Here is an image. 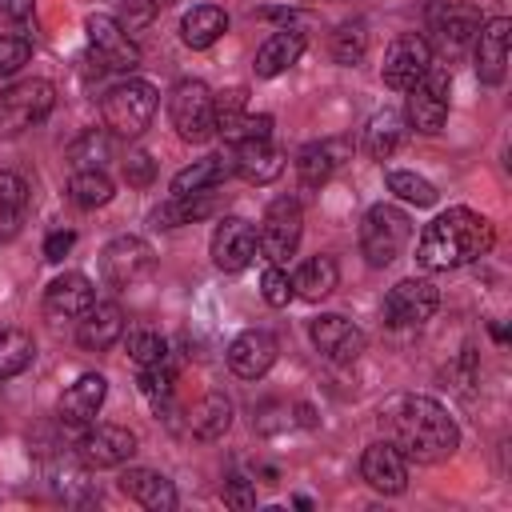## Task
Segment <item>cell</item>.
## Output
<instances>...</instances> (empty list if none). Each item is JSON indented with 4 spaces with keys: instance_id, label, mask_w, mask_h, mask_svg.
<instances>
[{
    "instance_id": "23",
    "label": "cell",
    "mask_w": 512,
    "mask_h": 512,
    "mask_svg": "<svg viewBox=\"0 0 512 512\" xmlns=\"http://www.w3.org/2000/svg\"><path fill=\"white\" fill-rule=\"evenodd\" d=\"M476 32H480V12H476L472 4H452V0H448V4L432 8V36H436L440 48L456 52V48H464Z\"/></svg>"
},
{
    "instance_id": "45",
    "label": "cell",
    "mask_w": 512,
    "mask_h": 512,
    "mask_svg": "<svg viewBox=\"0 0 512 512\" xmlns=\"http://www.w3.org/2000/svg\"><path fill=\"white\" fill-rule=\"evenodd\" d=\"M152 12H156V0H124V20H120V28L132 36L136 28H144V24L152 20Z\"/></svg>"
},
{
    "instance_id": "37",
    "label": "cell",
    "mask_w": 512,
    "mask_h": 512,
    "mask_svg": "<svg viewBox=\"0 0 512 512\" xmlns=\"http://www.w3.org/2000/svg\"><path fill=\"white\" fill-rule=\"evenodd\" d=\"M364 48H368V28H364V20L340 24V28L332 32V60H336V64H356V60L364 56Z\"/></svg>"
},
{
    "instance_id": "8",
    "label": "cell",
    "mask_w": 512,
    "mask_h": 512,
    "mask_svg": "<svg viewBox=\"0 0 512 512\" xmlns=\"http://www.w3.org/2000/svg\"><path fill=\"white\" fill-rule=\"evenodd\" d=\"M84 32H88V48H92V56H96L100 68H108V72H132V68L140 64V48H136L132 36L120 28L116 16L92 12V16L84 20Z\"/></svg>"
},
{
    "instance_id": "35",
    "label": "cell",
    "mask_w": 512,
    "mask_h": 512,
    "mask_svg": "<svg viewBox=\"0 0 512 512\" xmlns=\"http://www.w3.org/2000/svg\"><path fill=\"white\" fill-rule=\"evenodd\" d=\"M228 424H232V400L220 396V392L204 396V400L196 404V412H192V432H196L200 440H216V436H224Z\"/></svg>"
},
{
    "instance_id": "15",
    "label": "cell",
    "mask_w": 512,
    "mask_h": 512,
    "mask_svg": "<svg viewBox=\"0 0 512 512\" xmlns=\"http://www.w3.org/2000/svg\"><path fill=\"white\" fill-rule=\"evenodd\" d=\"M308 336H312L316 352H320L324 360H332V364H352V360H360V352H364V332H360L352 320L336 316V312L316 316V320L308 324Z\"/></svg>"
},
{
    "instance_id": "20",
    "label": "cell",
    "mask_w": 512,
    "mask_h": 512,
    "mask_svg": "<svg viewBox=\"0 0 512 512\" xmlns=\"http://www.w3.org/2000/svg\"><path fill=\"white\" fill-rule=\"evenodd\" d=\"M228 160H232V172H236L240 180H248V184H272V180L284 172V152L272 144V136H268V140L232 144Z\"/></svg>"
},
{
    "instance_id": "18",
    "label": "cell",
    "mask_w": 512,
    "mask_h": 512,
    "mask_svg": "<svg viewBox=\"0 0 512 512\" xmlns=\"http://www.w3.org/2000/svg\"><path fill=\"white\" fill-rule=\"evenodd\" d=\"M96 304L92 280L84 272H64L44 288V316L48 320H80Z\"/></svg>"
},
{
    "instance_id": "4",
    "label": "cell",
    "mask_w": 512,
    "mask_h": 512,
    "mask_svg": "<svg viewBox=\"0 0 512 512\" xmlns=\"http://www.w3.org/2000/svg\"><path fill=\"white\" fill-rule=\"evenodd\" d=\"M412 240V220L396 204H372L360 224V252L372 268H388Z\"/></svg>"
},
{
    "instance_id": "14",
    "label": "cell",
    "mask_w": 512,
    "mask_h": 512,
    "mask_svg": "<svg viewBox=\"0 0 512 512\" xmlns=\"http://www.w3.org/2000/svg\"><path fill=\"white\" fill-rule=\"evenodd\" d=\"M260 252V240H256V228L244 220V216H228L216 224L212 232V264L220 272H244Z\"/></svg>"
},
{
    "instance_id": "6",
    "label": "cell",
    "mask_w": 512,
    "mask_h": 512,
    "mask_svg": "<svg viewBox=\"0 0 512 512\" xmlns=\"http://www.w3.org/2000/svg\"><path fill=\"white\" fill-rule=\"evenodd\" d=\"M168 116L180 140L188 144H204L216 132V112H212V92L200 80H180L168 96Z\"/></svg>"
},
{
    "instance_id": "21",
    "label": "cell",
    "mask_w": 512,
    "mask_h": 512,
    "mask_svg": "<svg viewBox=\"0 0 512 512\" xmlns=\"http://www.w3.org/2000/svg\"><path fill=\"white\" fill-rule=\"evenodd\" d=\"M104 396H108V380H104L100 372H84V376L60 396V424H68V428H88V424L96 420Z\"/></svg>"
},
{
    "instance_id": "2",
    "label": "cell",
    "mask_w": 512,
    "mask_h": 512,
    "mask_svg": "<svg viewBox=\"0 0 512 512\" xmlns=\"http://www.w3.org/2000/svg\"><path fill=\"white\" fill-rule=\"evenodd\" d=\"M492 224L472 212V208H448L440 212L416 244V264L428 272H448V268H464L480 256H488L492 248Z\"/></svg>"
},
{
    "instance_id": "11",
    "label": "cell",
    "mask_w": 512,
    "mask_h": 512,
    "mask_svg": "<svg viewBox=\"0 0 512 512\" xmlns=\"http://www.w3.org/2000/svg\"><path fill=\"white\" fill-rule=\"evenodd\" d=\"M440 304V292L432 280H400L396 288H388L384 296V324L388 328H416L424 324Z\"/></svg>"
},
{
    "instance_id": "43",
    "label": "cell",
    "mask_w": 512,
    "mask_h": 512,
    "mask_svg": "<svg viewBox=\"0 0 512 512\" xmlns=\"http://www.w3.org/2000/svg\"><path fill=\"white\" fill-rule=\"evenodd\" d=\"M32 56V40L28 36H0V76H12L28 64Z\"/></svg>"
},
{
    "instance_id": "49",
    "label": "cell",
    "mask_w": 512,
    "mask_h": 512,
    "mask_svg": "<svg viewBox=\"0 0 512 512\" xmlns=\"http://www.w3.org/2000/svg\"><path fill=\"white\" fill-rule=\"evenodd\" d=\"M164 4H176V0H156V8H164Z\"/></svg>"
},
{
    "instance_id": "48",
    "label": "cell",
    "mask_w": 512,
    "mask_h": 512,
    "mask_svg": "<svg viewBox=\"0 0 512 512\" xmlns=\"http://www.w3.org/2000/svg\"><path fill=\"white\" fill-rule=\"evenodd\" d=\"M4 12L12 20H28L32 16V0H4Z\"/></svg>"
},
{
    "instance_id": "10",
    "label": "cell",
    "mask_w": 512,
    "mask_h": 512,
    "mask_svg": "<svg viewBox=\"0 0 512 512\" xmlns=\"http://www.w3.org/2000/svg\"><path fill=\"white\" fill-rule=\"evenodd\" d=\"M152 268H156V256L140 236H116L100 252V276L112 288H136L140 280L152 276Z\"/></svg>"
},
{
    "instance_id": "19",
    "label": "cell",
    "mask_w": 512,
    "mask_h": 512,
    "mask_svg": "<svg viewBox=\"0 0 512 512\" xmlns=\"http://www.w3.org/2000/svg\"><path fill=\"white\" fill-rule=\"evenodd\" d=\"M508 40H512V20L508 16H496V20L480 24V32H476V76H480V84H500L504 80Z\"/></svg>"
},
{
    "instance_id": "36",
    "label": "cell",
    "mask_w": 512,
    "mask_h": 512,
    "mask_svg": "<svg viewBox=\"0 0 512 512\" xmlns=\"http://www.w3.org/2000/svg\"><path fill=\"white\" fill-rule=\"evenodd\" d=\"M172 384H176V368H172L168 356L156 360V364H140V392H144L156 408L172 400Z\"/></svg>"
},
{
    "instance_id": "13",
    "label": "cell",
    "mask_w": 512,
    "mask_h": 512,
    "mask_svg": "<svg viewBox=\"0 0 512 512\" xmlns=\"http://www.w3.org/2000/svg\"><path fill=\"white\" fill-rule=\"evenodd\" d=\"M76 452L88 468H120L136 452V436L124 424H88L76 440Z\"/></svg>"
},
{
    "instance_id": "33",
    "label": "cell",
    "mask_w": 512,
    "mask_h": 512,
    "mask_svg": "<svg viewBox=\"0 0 512 512\" xmlns=\"http://www.w3.org/2000/svg\"><path fill=\"white\" fill-rule=\"evenodd\" d=\"M36 360V340L24 328H0V380L20 376Z\"/></svg>"
},
{
    "instance_id": "46",
    "label": "cell",
    "mask_w": 512,
    "mask_h": 512,
    "mask_svg": "<svg viewBox=\"0 0 512 512\" xmlns=\"http://www.w3.org/2000/svg\"><path fill=\"white\" fill-rule=\"evenodd\" d=\"M224 504H232V508H252L256 504V488L248 484V480H228L224 484Z\"/></svg>"
},
{
    "instance_id": "39",
    "label": "cell",
    "mask_w": 512,
    "mask_h": 512,
    "mask_svg": "<svg viewBox=\"0 0 512 512\" xmlns=\"http://www.w3.org/2000/svg\"><path fill=\"white\" fill-rule=\"evenodd\" d=\"M124 348H128V356L136 364H156V360L168 356V340L160 332H152V328H132L128 340H124Z\"/></svg>"
},
{
    "instance_id": "9",
    "label": "cell",
    "mask_w": 512,
    "mask_h": 512,
    "mask_svg": "<svg viewBox=\"0 0 512 512\" xmlns=\"http://www.w3.org/2000/svg\"><path fill=\"white\" fill-rule=\"evenodd\" d=\"M448 88H452V76H448L444 68H428V72L408 88L404 120H408L416 132H440L444 120H448Z\"/></svg>"
},
{
    "instance_id": "40",
    "label": "cell",
    "mask_w": 512,
    "mask_h": 512,
    "mask_svg": "<svg viewBox=\"0 0 512 512\" xmlns=\"http://www.w3.org/2000/svg\"><path fill=\"white\" fill-rule=\"evenodd\" d=\"M68 160H72V168H104V160H108V136L104 132H84L72 148H68Z\"/></svg>"
},
{
    "instance_id": "12",
    "label": "cell",
    "mask_w": 512,
    "mask_h": 512,
    "mask_svg": "<svg viewBox=\"0 0 512 512\" xmlns=\"http://www.w3.org/2000/svg\"><path fill=\"white\" fill-rule=\"evenodd\" d=\"M428 68H432V48H428V40H424V36H416V32H404V36H396V40L388 44L380 76H384V84H388V88L408 92V88H412Z\"/></svg>"
},
{
    "instance_id": "1",
    "label": "cell",
    "mask_w": 512,
    "mask_h": 512,
    "mask_svg": "<svg viewBox=\"0 0 512 512\" xmlns=\"http://www.w3.org/2000/svg\"><path fill=\"white\" fill-rule=\"evenodd\" d=\"M384 420H388L392 444L404 452V460H416V464H440L460 444L456 420L432 396H396Z\"/></svg>"
},
{
    "instance_id": "22",
    "label": "cell",
    "mask_w": 512,
    "mask_h": 512,
    "mask_svg": "<svg viewBox=\"0 0 512 512\" xmlns=\"http://www.w3.org/2000/svg\"><path fill=\"white\" fill-rule=\"evenodd\" d=\"M120 336H124V312H120L112 300L92 304V308L76 320V340H80V348H88V352H104V348H112Z\"/></svg>"
},
{
    "instance_id": "3",
    "label": "cell",
    "mask_w": 512,
    "mask_h": 512,
    "mask_svg": "<svg viewBox=\"0 0 512 512\" xmlns=\"http://www.w3.org/2000/svg\"><path fill=\"white\" fill-rule=\"evenodd\" d=\"M156 104H160V96H156V88L148 80H120V84H112L104 92V104H100L104 128L112 136H128L132 140L152 124Z\"/></svg>"
},
{
    "instance_id": "26",
    "label": "cell",
    "mask_w": 512,
    "mask_h": 512,
    "mask_svg": "<svg viewBox=\"0 0 512 512\" xmlns=\"http://www.w3.org/2000/svg\"><path fill=\"white\" fill-rule=\"evenodd\" d=\"M228 176H232V160H228V156L192 160L188 168H180V172L172 176V196H200V192H212V188H220Z\"/></svg>"
},
{
    "instance_id": "42",
    "label": "cell",
    "mask_w": 512,
    "mask_h": 512,
    "mask_svg": "<svg viewBox=\"0 0 512 512\" xmlns=\"http://www.w3.org/2000/svg\"><path fill=\"white\" fill-rule=\"evenodd\" d=\"M272 136V116H252L244 112L236 124L224 128V140L228 144H244V140H268Z\"/></svg>"
},
{
    "instance_id": "32",
    "label": "cell",
    "mask_w": 512,
    "mask_h": 512,
    "mask_svg": "<svg viewBox=\"0 0 512 512\" xmlns=\"http://www.w3.org/2000/svg\"><path fill=\"white\" fill-rule=\"evenodd\" d=\"M28 212V184L16 172H0V236H16L20 220Z\"/></svg>"
},
{
    "instance_id": "24",
    "label": "cell",
    "mask_w": 512,
    "mask_h": 512,
    "mask_svg": "<svg viewBox=\"0 0 512 512\" xmlns=\"http://www.w3.org/2000/svg\"><path fill=\"white\" fill-rule=\"evenodd\" d=\"M120 492L132 496L136 504L152 508V512H172L176 508V488L168 476L152 472V468H128L120 472Z\"/></svg>"
},
{
    "instance_id": "25",
    "label": "cell",
    "mask_w": 512,
    "mask_h": 512,
    "mask_svg": "<svg viewBox=\"0 0 512 512\" xmlns=\"http://www.w3.org/2000/svg\"><path fill=\"white\" fill-rule=\"evenodd\" d=\"M304 44H308V40H304L300 28H280V32H272V36L260 44V52H256V76H260V80H272V76L288 72V68L300 60Z\"/></svg>"
},
{
    "instance_id": "44",
    "label": "cell",
    "mask_w": 512,
    "mask_h": 512,
    "mask_svg": "<svg viewBox=\"0 0 512 512\" xmlns=\"http://www.w3.org/2000/svg\"><path fill=\"white\" fill-rule=\"evenodd\" d=\"M152 176H156V164H152V156L136 152V156H128V160H124V180H128L132 188H144V184H152Z\"/></svg>"
},
{
    "instance_id": "31",
    "label": "cell",
    "mask_w": 512,
    "mask_h": 512,
    "mask_svg": "<svg viewBox=\"0 0 512 512\" xmlns=\"http://www.w3.org/2000/svg\"><path fill=\"white\" fill-rule=\"evenodd\" d=\"M404 140V116L400 112H376L364 128V148L372 160H388Z\"/></svg>"
},
{
    "instance_id": "29",
    "label": "cell",
    "mask_w": 512,
    "mask_h": 512,
    "mask_svg": "<svg viewBox=\"0 0 512 512\" xmlns=\"http://www.w3.org/2000/svg\"><path fill=\"white\" fill-rule=\"evenodd\" d=\"M340 156H344V148H340V144H332V140L304 144V148H300V156H296V172H300V180H304L308 188H316V184H324V180L340 168Z\"/></svg>"
},
{
    "instance_id": "16",
    "label": "cell",
    "mask_w": 512,
    "mask_h": 512,
    "mask_svg": "<svg viewBox=\"0 0 512 512\" xmlns=\"http://www.w3.org/2000/svg\"><path fill=\"white\" fill-rule=\"evenodd\" d=\"M360 476L372 492H384V496H400L408 488V460L404 452L392 444V440H380V444H368L364 456H360Z\"/></svg>"
},
{
    "instance_id": "5",
    "label": "cell",
    "mask_w": 512,
    "mask_h": 512,
    "mask_svg": "<svg viewBox=\"0 0 512 512\" xmlns=\"http://www.w3.org/2000/svg\"><path fill=\"white\" fill-rule=\"evenodd\" d=\"M56 108V88L48 80H16L0 92V140H12L40 124Z\"/></svg>"
},
{
    "instance_id": "41",
    "label": "cell",
    "mask_w": 512,
    "mask_h": 512,
    "mask_svg": "<svg viewBox=\"0 0 512 512\" xmlns=\"http://www.w3.org/2000/svg\"><path fill=\"white\" fill-rule=\"evenodd\" d=\"M260 292H264V300H268L272 308H284V304L296 296V292H292V276L284 272V264H268V268H264Z\"/></svg>"
},
{
    "instance_id": "7",
    "label": "cell",
    "mask_w": 512,
    "mask_h": 512,
    "mask_svg": "<svg viewBox=\"0 0 512 512\" xmlns=\"http://www.w3.org/2000/svg\"><path fill=\"white\" fill-rule=\"evenodd\" d=\"M300 232H304V212L296 196H276L264 212V224L256 232L260 240V256L268 264H288L300 248Z\"/></svg>"
},
{
    "instance_id": "34",
    "label": "cell",
    "mask_w": 512,
    "mask_h": 512,
    "mask_svg": "<svg viewBox=\"0 0 512 512\" xmlns=\"http://www.w3.org/2000/svg\"><path fill=\"white\" fill-rule=\"evenodd\" d=\"M212 212V192H200V196H168L160 208H156V228H180V224H192L200 216Z\"/></svg>"
},
{
    "instance_id": "47",
    "label": "cell",
    "mask_w": 512,
    "mask_h": 512,
    "mask_svg": "<svg viewBox=\"0 0 512 512\" xmlns=\"http://www.w3.org/2000/svg\"><path fill=\"white\" fill-rule=\"evenodd\" d=\"M72 244H76V232H52V236L44 240V256H48V260H64V256L72 252Z\"/></svg>"
},
{
    "instance_id": "17",
    "label": "cell",
    "mask_w": 512,
    "mask_h": 512,
    "mask_svg": "<svg viewBox=\"0 0 512 512\" xmlns=\"http://www.w3.org/2000/svg\"><path fill=\"white\" fill-rule=\"evenodd\" d=\"M276 352H280V344H276L272 332L248 328V332H240V336L228 344V368H232L240 380H260V376L276 364Z\"/></svg>"
},
{
    "instance_id": "30",
    "label": "cell",
    "mask_w": 512,
    "mask_h": 512,
    "mask_svg": "<svg viewBox=\"0 0 512 512\" xmlns=\"http://www.w3.org/2000/svg\"><path fill=\"white\" fill-rule=\"evenodd\" d=\"M68 196L76 208H104L116 196V188H112V176L104 168H76L68 180Z\"/></svg>"
},
{
    "instance_id": "28",
    "label": "cell",
    "mask_w": 512,
    "mask_h": 512,
    "mask_svg": "<svg viewBox=\"0 0 512 512\" xmlns=\"http://www.w3.org/2000/svg\"><path fill=\"white\" fill-rule=\"evenodd\" d=\"M336 280H340V268H336L332 256H308L296 268V276H292V292L316 304V300H324V296L336 292Z\"/></svg>"
},
{
    "instance_id": "27",
    "label": "cell",
    "mask_w": 512,
    "mask_h": 512,
    "mask_svg": "<svg viewBox=\"0 0 512 512\" xmlns=\"http://www.w3.org/2000/svg\"><path fill=\"white\" fill-rule=\"evenodd\" d=\"M224 32H228V12L216 8V4H196V8H188L184 20H180V40H184L188 48H208V44H216Z\"/></svg>"
},
{
    "instance_id": "38",
    "label": "cell",
    "mask_w": 512,
    "mask_h": 512,
    "mask_svg": "<svg viewBox=\"0 0 512 512\" xmlns=\"http://www.w3.org/2000/svg\"><path fill=\"white\" fill-rule=\"evenodd\" d=\"M388 188H392L404 204H416V208L436 204V188H432L424 176H416V172H388Z\"/></svg>"
}]
</instances>
